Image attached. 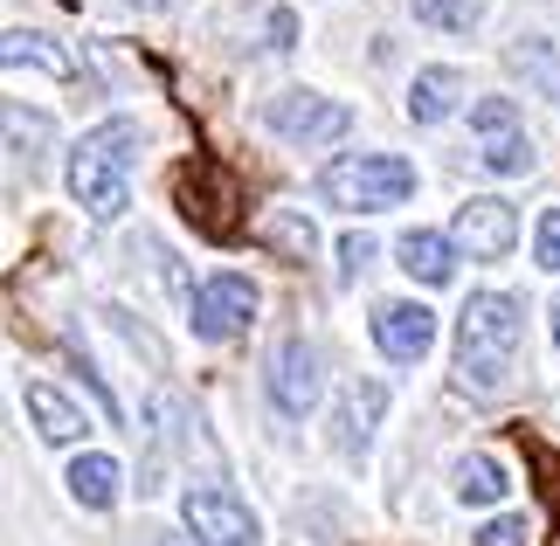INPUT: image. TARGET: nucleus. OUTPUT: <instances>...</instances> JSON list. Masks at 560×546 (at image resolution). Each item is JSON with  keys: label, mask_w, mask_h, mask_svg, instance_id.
<instances>
[{"label": "nucleus", "mask_w": 560, "mask_h": 546, "mask_svg": "<svg viewBox=\"0 0 560 546\" xmlns=\"http://www.w3.org/2000/svg\"><path fill=\"white\" fill-rule=\"evenodd\" d=\"M132 160H139V125L132 118H104L97 132H83L70 152V194L77 208H91V222H118L132 201Z\"/></svg>", "instance_id": "1"}, {"label": "nucleus", "mask_w": 560, "mask_h": 546, "mask_svg": "<svg viewBox=\"0 0 560 546\" xmlns=\"http://www.w3.org/2000/svg\"><path fill=\"white\" fill-rule=\"evenodd\" d=\"M512 353H520V304L505 291H478L457 312V387L464 395H491L505 381Z\"/></svg>", "instance_id": "2"}, {"label": "nucleus", "mask_w": 560, "mask_h": 546, "mask_svg": "<svg viewBox=\"0 0 560 546\" xmlns=\"http://www.w3.org/2000/svg\"><path fill=\"white\" fill-rule=\"evenodd\" d=\"M318 194L332 208H353V214H374V208H395L416 194V166L395 160V152H347L318 173Z\"/></svg>", "instance_id": "3"}, {"label": "nucleus", "mask_w": 560, "mask_h": 546, "mask_svg": "<svg viewBox=\"0 0 560 546\" xmlns=\"http://www.w3.org/2000/svg\"><path fill=\"white\" fill-rule=\"evenodd\" d=\"M243 181H235L229 166H214V160H194L180 166V214L201 235H214V243H235L243 235Z\"/></svg>", "instance_id": "4"}, {"label": "nucleus", "mask_w": 560, "mask_h": 546, "mask_svg": "<svg viewBox=\"0 0 560 546\" xmlns=\"http://www.w3.org/2000/svg\"><path fill=\"white\" fill-rule=\"evenodd\" d=\"M180 512H187V526H194V539H201V546H256V539H264L256 512L235 491H222V485H194L180 498Z\"/></svg>", "instance_id": "5"}, {"label": "nucleus", "mask_w": 560, "mask_h": 546, "mask_svg": "<svg viewBox=\"0 0 560 546\" xmlns=\"http://www.w3.org/2000/svg\"><path fill=\"white\" fill-rule=\"evenodd\" d=\"M264 118H270V132H284V139H298V146L347 139V125H353L347 104H332V97H318V91H284V97H270Z\"/></svg>", "instance_id": "6"}, {"label": "nucleus", "mask_w": 560, "mask_h": 546, "mask_svg": "<svg viewBox=\"0 0 560 546\" xmlns=\"http://www.w3.org/2000/svg\"><path fill=\"white\" fill-rule=\"evenodd\" d=\"M256 318V283L249 277H208L201 291H194V333H201L208 346H222V339H235L243 325Z\"/></svg>", "instance_id": "7"}, {"label": "nucleus", "mask_w": 560, "mask_h": 546, "mask_svg": "<svg viewBox=\"0 0 560 546\" xmlns=\"http://www.w3.org/2000/svg\"><path fill=\"white\" fill-rule=\"evenodd\" d=\"M450 243L470 249L478 264H499V256L520 243V214H512V201H491V194H478V201L457 208V229H450Z\"/></svg>", "instance_id": "8"}, {"label": "nucleus", "mask_w": 560, "mask_h": 546, "mask_svg": "<svg viewBox=\"0 0 560 546\" xmlns=\"http://www.w3.org/2000/svg\"><path fill=\"white\" fill-rule=\"evenodd\" d=\"M470 125L485 132V166L491 173H526L533 166V139L520 132V104L512 97H485L478 112H470Z\"/></svg>", "instance_id": "9"}, {"label": "nucleus", "mask_w": 560, "mask_h": 546, "mask_svg": "<svg viewBox=\"0 0 560 546\" xmlns=\"http://www.w3.org/2000/svg\"><path fill=\"white\" fill-rule=\"evenodd\" d=\"M270 402L284 415H312V402H318V353L298 333L270 353Z\"/></svg>", "instance_id": "10"}, {"label": "nucleus", "mask_w": 560, "mask_h": 546, "mask_svg": "<svg viewBox=\"0 0 560 546\" xmlns=\"http://www.w3.org/2000/svg\"><path fill=\"white\" fill-rule=\"evenodd\" d=\"M374 346L387 360H422L429 346H436V312H429V304H381L374 312Z\"/></svg>", "instance_id": "11"}, {"label": "nucleus", "mask_w": 560, "mask_h": 546, "mask_svg": "<svg viewBox=\"0 0 560 546\" xmlns=\"http://www.w3.org/2000/svg\"><path fill=\"white\" fill-rule=\"evenodd\" d=\"M21 402H28L35 429H42V443H77V435H83V408H77V402H62L49 381H28V387H21Z\"/></svg>", "instance_id": "12"}, {"label": "nucleus", "mask_w": 560, "mask_h": 546, "mask_svg": "<svg viewBox=\"0 0 560 546\" xmlns=\"http://www.w3.org/2000/svg\"><path fill=\"white\" fill-rule=\"evenodd\" d=\"M457 91H464V77L450 70V62L422 70L416 83H408V118H416V125H443L450 112H457Z\"/></svg>", "instance_id": "13"}, {"label": "nucleus", "mask_w": 560, "mask_h": 546, "mask_svg": "<svg viewBox=\"0 0 560 546\" xmlns=\"http://www.w3.org/2000/svg\"><path fill=\"white\" fill-rule=\"evenodd\" d=\"M395 256H401V270L408 277H422V283H450V235H429V229H408L401 243H395Z\"/></svg>", "instance_id": "14"}, {"label": "nucleus", "mask_w": 560, "mask_h": 546, "mask_svg": "<svg viewBox=\"0 0 560 546\" xmlns=\"http://www.w3.org/2000/svg\"><path fill=\"white\" fill-rule=\"evenodd\" d=\"M381 408H387V387L381 381H360L347 402H339V450H360L374 435V422H381Z\"/></svg>", "instance_id": "15"}, {"label": "nucleus", "mask_w": 560, "mask_h": 546, "mask_svg": "<svg viewBox=\"0 0 560 546\" xmlns=\"http://www.w3.org/2000/svg\"><path fill=\"white\" fill-rule=\"evenodd\" d=\"M0 62H8V70H49V77H77V62L56 49L49 35H28V28H8V42H0Z\"/></svg>", "instance_id": "16"}, {"label": "nucleus", "mask_w": 560, "mask_h": 546, "mask_svg": "<svg viewBox=\"0 0 560 546\" xmlns=\"http://www.w3.org/2000/svg\"><path fill=\"white\" fill-rule=\"evenodd\" d=\"M118 464L112 456H77L70 464V498L77 506H91V512H104V506H118Z\"/></svg>", "instance_id": "17"}, {"label": "nucleus", "mask_w": 560, "mask_h": 546, "mask_svg": "<svg viewBox=\"0 0 560 546\" xmlns=\"http://www.w3.org/2000/svg\"><path fill=\"white\" fill-rule=\"evenodd\" d=\"M457 498H464V506H491V498H505V464H499V456H464V464H457Z\"/></svg>", "instance_id": "18"}, {"label": "nucleus", "mask_w": 560, "mask_h": 546, "mask_svg": "<svg viewBox=\"0 0 560 546\" xmlns=\"http://www.w3.org/2000/svg\"><path fill=\"white\" fill-rule=\"evenodd\" d=\"M49 139H56V125L42 118V112H21V104H8V152H14L21 166H35Z\"/></svg>", "instance_id": "19"}, {"label": "nucleus", "mask_w": 560, "mask_h": 546, "mask_svg": "<svg viewBox=\"0 0 560 546\" xmlns=\"http://www.w3.org/2000/svg\"><path fill=\"white\" fill-rule=\"evenodd\" d=\"M264 243L277 249V256H291V264H305V256L318 249V235H312V222L305 214H291V208H277L270 222H264Z\"/></svg>", "instance_id": "20"}, {"label": "nucleus", "mask_w": 560, "mask_h": 546, "mask_svg": "<svg viewBox=\"0 0 560 546\" xmlns=\"http://www.w3.org/2000/svg\"><path fill=\"white\" fill-rule=\"evenodd\" d=\"M408 8H416V21H429V28H443V35H470L478 14H485V0H408Z\"/></svg>", "instance_id": "21"}, {"label": "nucleus", "mask_w": 560, "mask_h": 546, "mask_svg": "<svg viewBox=\"0 0 560 546\" xmlns=\"http://www.w3.org/2000/svg\"><path fill=\"white\" fill-rule=\"evenodd\" d=\"M512 70H526L547 97H560V49L553 42H520V49H512Z\"/></svg>", "instance_id": "22"}, {"label": "nucleus", "mask_w": 560, "mask_h": 546, "mask_svg": "<svg viewBox=\"0 0 560 546\" xmlns=\"http://www.w3.org/2000/svg\"><path fill=\"white\" fill-rule=\"evenodd\" d=\"M533 526H526V512H512V519H491V526L478 533V546H526Z\"/></svg>", "instance_id": "23"}, {"label": "nucleus", "mask_w": 560, "mask_h": 546, "mask_svg": "<svg viewBox=\"0 0 560 546\" xmlns=\"http://www.w3.org/2000/svg\"><path fill=\"white\" fill-rule=\"evenodd\" d=\"M533 243H540V264H547V270H560V208H547V214H540V235H533Z\"/></svg>", "instance_id": "24"}, {"label": "nucleus", "mask_w": 560, "mask_h": 546, "mask_svg": "<svg viewBox=\"0 0 560 546\" xmlns=\"http://www.w3.org/2000/svg\"><path fill=\"white\" fill-rule=\"evenodd\" d=\"M291 35H298V21L291 14H270V49H291Z\"/></svg>", "instance_id": "25"}, {"label": "nucleus", "mask_w": 560, "mask_h": 546, "mask_svg": "<svg viewBox=\"0 0 560 546\" xmlns=\"http://www.w3.org/2000/svg\"><path fill=\"white\" fill-rule=\"evenodd\" d=\"M339 256H347V270H360V264H368V235H347V243H339Z\"/></svg>", "instance_id": "26"}, {"label": "nucleus", "mask_w": 560, "mask_h": 546, "mask_svg": "<svg viewBox=\"0 0 560 546\" xmlns=\"http://www.w3.org/2000/svg\"><path fill=\"white\" fill-rule=\"evenodd\" d=\"M139 8H145V14H160V8H166V0H139Z\"/></svg>", "instance_id": "27"}, {"label": "nucleus", "mask_w": 560, "mask_h": 546, "mask_svg": "<svg viewBox=\"0 0 560 546\" xmlns=\"http://www.w3.org/2000/svg\"><path fill=\"white\" fill-rule=\"evenodd\" d=\"M553 339H560V304H553Z\"/></svg>", "instance_id": "28"}, {"label": "nucleus", "mask_w": 560, "mask_h": 546, "mask_svg": "<svg viewBox=\"0 0 560 546\" xmlns=\"http://www.w3.org/2000/svg\"><path fill=\"white\" fill-rule=\"evenodd\" d=\"M160 546H194V539H160Z\"/></svg>", "instance_id": "29"}]
</instances>
